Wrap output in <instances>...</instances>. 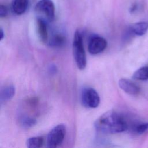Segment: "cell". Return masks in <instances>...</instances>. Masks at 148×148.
Instances as JSON below:
<instances>
[{
  "mask_svg": "<svg viewBox=\"0 0 148 148\" xmlns=\"http://www.w3.org/2000/svg\"><path fill=\"white\" fill-rule=\"evenodd\" d=\"M94 127L99 132L105 134H116L125 131L128 128L125 119L118 113L108 111L97 119Z\"/></svg>",
  "mask_w": 148,
  "mask_h": 148,
  "instance_id": "cell-1",
  "label": "cell"
},
{
  "mask_svg": "<svg viewBox=\"0 0 148 148\" xmlns=\"http://www.w3.org/2000/svg\"><path fill=\"white\" fill-rule=\"evenodd\" d=\"M72 49L74 59L77 68L80 70L84 69L86 66L87 58L83 42V36L79 30L76 31L74 34Z\"/></svg>",
  "mask_w": 148,
  "mask_h": 148,
  "instance_id": "cell-2",
  "label": "cell"
},
{
  "mask_svg": "<svg viewBox=\"0 0 148 148\" xmlns=\"http://www.w3.org/2000/svg\"><path fill=\"white\" fill-rule=\"evenodd\" d=\"M66 134V127L60 124L53 128L47 136V147L54 148L58 146L63 142Z\"/></svg>",
  "mask_w": 148,
  "mask_h": 148,
  "instance_id": "cell-3",
  "label": "cell"
},
{
  "mask_svg": "<svg viewBox=\"0 0 148 148\" xmlns=\"http://www.w3.org/2000/svg\"><path fill=\"white\" fill-rule=\"evenodd\" d=\"M81 102L84 107L95 108L100 103V98L94 88L87 87L84 88L82 92Z\"/></svg>",
  "mask_w": 148,
  "mask_h": 148,
  "instance_id": "cell-4",
  "label": "cell"
},
{
  "mask_svg": "<svg viewBox=\"0 0 148 148\" xmlns=\"http://www.w3.org/2000/svg\"><path fill=\"white\" fill-rule=\"evenodd\" d=\"M107 46V42L103 37L93 35L89 38L88 50L91 54H97L103 51Z\"/></svg>",
  "mask_w": 148,
  "mask_h": 148,
  "instance_id": "cell-5",
  "label": "cell"
},
{
  "mask_svg": "<svg viewBox=\"0 0 148 148\" xmlns=\"http://www.w3.org/2000/svg\"><path fill=\"white\" fill-rule=\"evenodd\" d=\"M35 9L45 15L47 20L52 21L55 17V7L51 0H40L36 5Z\"/></svg>",
  "mask_w": 148,
  "mask_h": 148,
  "instance_id": "cell-6",
  "label": "cell"
},
{
  "mask_svg": "<svg viewBox=\"0 0 148 148\" xmlns=\"http://www.w3.org/2000/svg\"><path fill=\"white\" fill-rule=\"evenodd\" d=\"M120 88L126 93L130 95H136L140 92L139 87L131 80L122 78L119 81Z\"/></svg>",
  "mask_w": 148,
  "mask_h": 148,
  "instance_id": "cell-7",
  "label": "cell"
},
{
  "mask_svg": "<svg viewBox=\"0 0 148 148\" xmlns=\"http://www.w3.org/2000/svg\"><path fill=\"white\" fill-rule=\"evenodd\" d=\"M148 29V23L142 21L132 24L128 29V32L131 35L142 36L146 34Z\"/></svg>",
  "mask_w": 148,
  "mask_h": 148,
  "instance_id": "cell-8",
  "label": "cell"
},
{
  "mask_svg": "<svg viewBox=\"0 0 148 148\" xmlns=\"http://www.w3.org/2000/svg\"><path fill=\"white\" fill-rule=\"evenodd\" d=\"M36 29L40 41L46 42L48 39L47 27L44 20L41 18H38L36 20Z\"/></svg>",
  "mask_w": 148,
  "mask_h": 148,
  "instance_id": "cell-9",
  "label": "cell"
},
{
  "mask_svg": "<svg viewBox=\"0 0 148 148\" xmlns=\"http://www.w3.org/2000/svg\"><path fill=\"white\" fill-rule=\"evenodd\" d=\"M28 6V0H13L12 5L13 11L18 15L23 14Z\"/></svg>",
  "mask_w": 148,
  "mask_h": 148,
  "instance_id": "cell-10",
  "label": "cell"
},
{
  "mask_svg": "<svg viewBox=\"0 0 148 148\" xmlns=\"http://www.w3.org/2000/svg\"><path fill=\"white\" fill-rule=\"evenodd\" d=\"M15 94V88L13 85H8L4 87L1 91V102H6L12 99Z\"/></svg>",
  "mask_w": 148,
  "mask_h": 148,
  "instance_id": "cell-11",
  "label": "cell"
},
{
  "mask_svg": "<svg viewBox=\"0 0 148 148\" xmlns=\"http://www.w3.org/2000/svg\"><path fill=\"white\" fill-rule=\"evenodd\" d=\"M66 42V38L62 34H56L52 36L51 38L49 45L51 47H60L64 45Z\"/></svg>",
  "mask_w": 148,
  "mask_h": 148,
  "instance_id": "cell-12",
  "label": "cell"
},
{
  "mask_svg": "<svg viewBox=\"0 0 148 148\" xmlns=\"http://www.w3.org/2000/svg\"><path fill=\"white\" fill-rule=\"evenodd\" d=\"M44 139L42 136H34L28 138L26 145L28 148H39L43 146Z\"/></svg>",
  "mask_w": 148,
  "mask_h": 148,
  "instance_id": "cell-13",
  "label": "cell"
},
{
  "mask_svg": "<svg viewBox=\"0 0 148 148\" xmlns=\"http://www.w3.org/2000/svg\"><path fill=\"white\" fill-rule=\"evenodd\" d=\"M132 77L138 80L148 79V65L143 66L137 69L133 74Z\"/></svg>",
  "mask_w": 148,
  "mask_h": 148,
  "instance_id": "cell-14",
  "label": "cell"
},
{
  "mask_svg": "<svg viewBox=\"0 0 148 148\" xmlns=\"http://www.w3.org/2000/svg\"><path fill=\"white\" fill-rule=\"evenodd\" d=\"M20 123L21 125L25 128H31L36 123V120L31 117L24 116L20 118Z\"/></svg>",
  "mask_w": 148,
  "mask_h": 148,
  "instance_id": "cell-15",
  "label": "cell"
},
{
  "mask_svg": "<svg viewBox=\"0 0 148 148\" xmlns=\"http://www.w3.org/2000/svg\"><path fill=\"white\" fill-rule=\"evenodd\" d=\"M132 130L138 134H143L148 130V123H139L133 125Z\"/></svg>",
  "mask_w": 148,
  "mask_h": 148,
  "instance_id": "cell-16",
  "label": "cell"
},
{
  "mask_svg": "<svg viewBox=\"0 0 148 148\" xmlns=\"http://www.w3.org/2000/svg\"><path fill=\"white\" fill-rule=\"evenodd\" d=\"M7 13H8V10H7L5 6L1 5L0 6V16H1V17H5L7 15Z\"/></svg>",
  "mask_w": 148,
  "mask_h": 148,
  "instance_id": "cell-17",
  "label": "cell"
},
{
  "mask_svg": "<svg viewBox=\"0 0 148 148\" xmlns=\"http://www.w3.org/2000/svg\"><path fill=\"white\" fill-rule=\"evenodd\" d=\"M50 71L51 73H54L56 71V67L54 65H51L50 68Z\"/></svg>",
  "mask_w": 148,
  "mask_h": 148,
  "instance_id": "cell-18",
  "label": "cell"
},
{
  "mask_svg": "<svg viewBox=\"0 0 148 148\" xmlns=\"http://www.w3.org/2000/svg\"><path fill=\"white\" fill-rule=\"evenodd\" d=\"M0 32H1L0 40H2L3 39V38H4V32H3V29H2V28L1 29V31H0Z\"/></svg>",
  "mask_w": 148,
  "mask_h": 148,
  "instance_id": "cell-19",
  "label": "cell"
}]
</instances>
